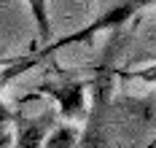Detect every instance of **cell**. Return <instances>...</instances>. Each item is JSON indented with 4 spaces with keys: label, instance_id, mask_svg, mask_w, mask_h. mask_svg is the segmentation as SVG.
Returning a JSON list of instances; mask_svg holds the SVG:
<instances>
[{
    "label": "cell",
    "instance_id": "7a4b0ae2",
    "mask_svg": "<svg viewBox=\"0 0 156 148\" xmlns=\"http://www.w3.org/2000/svg\"><path fill=\"white\" fill-rule=\"evenodd\" d=\"M73 143H76V132L62 127V129H57L51 135V140H48L46 148H73Z\"/></svg>",
    "mask_w": 156,
    "mask_h": 148
},
{
    "label": "cell",
    "instance_id": "3957f363",
    "mask_svg": "<svg viewBox=\"0 0 156 148\" xmlns=\"http://www.w3.org/2000/svg\"><path fill=\"white\" fill-rule=\"evenodd\" d=\"M8 118V111H3V102H0V121H5Z\"/></svg>",
    "mask_w": 156,
    "mask_h": 148
},
{
    "label": "cell",
    "instance_id": "6da1fadb",
    "mask_svg": "<svg viewBox=\"0 0 156 148\" xmlns=\"http://www.w3.org/2000/svg\"><path fill=\"white\" fill-rule=\"evenodd\" d=\"M46 92H51L57 102L62 105L65 116H81L83 113V86L81 83H65V86H46Z\"/></svg>",
    "mask_w": 156,
    "mask_h": 148
}]
</instances>
